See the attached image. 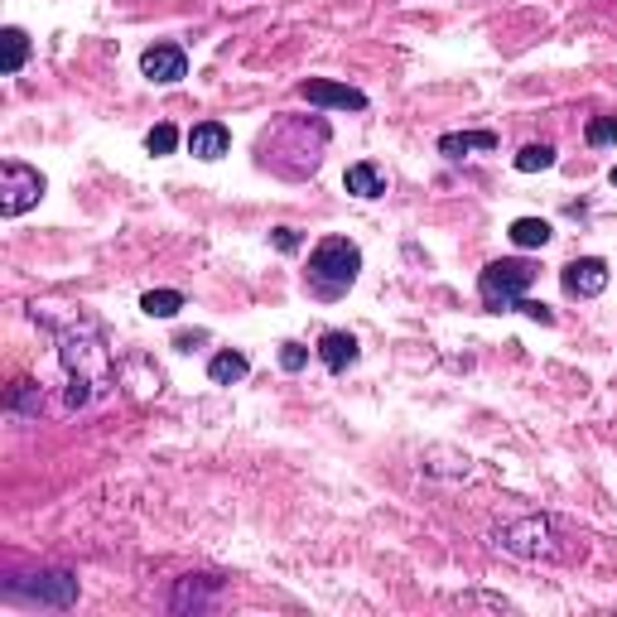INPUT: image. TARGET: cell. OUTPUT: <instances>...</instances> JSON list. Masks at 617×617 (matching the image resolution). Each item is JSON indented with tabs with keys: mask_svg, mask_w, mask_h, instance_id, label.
<instances>
[{
	"mask_svg": "<svg viewBox=\"0 0 617 617\" xmlns=\"http://www.w3.org/2000/svg\"><path fill=\"white\" fill-rule=\"evenodd\" d=\"M328 145V121L319 116H275L261 140H256V164L275 179H309L323 164Z\"/></svg>",
	"mask_w": 617,
	"mask_h": 617,
	"instance_id": "1",
	"label": "cell"
},
{
	"mask_svg": "<svg viewBox=\"0 0 617 617\" xmlns=\"http://www.w3.org/2000/svg\"><path fill=\"white\" fill-rule=\"evenodd\" d=\"M357 270H362V251L348 237H323L309 251V270H304V285L314 299H343L357 285Z\"/></svg>",
	"mask_w": 617,
	"mask_h": 617,
	"instance_id": "2",
	"label": "cell"
},
{
	"mask_svg": "<svg viewBox=\"0 0 617 617\" xmlns=\"http://www.w3.org/2000/svg\"><path fill=\"white\" fill-rule=\"evenodd\" d=\"M531 285H536V266L531 261H492L478 275V299L492 314H507V309H521V299L531 295Z\"/></svg>",
	"mask_w": 617,
	"mask_h": 617,
	"instance_id": "3",
	"label": "cell"
},
{
	"mask_svg": "<svg viewBox=\"0 0 617 617\" xmlns=\"http://www.w3.org/2000/svg\"><path fill=\"white\" fill-rule=\"evenodd\" d=\"M0 179H5V188H0V213H5V217L29 213V208H34V203L44 198V174H39L34 164L5 160Z\"/></svg>",
	"mask_w": 617,
	"mask_h": 617,
	"instance_id": "4",
	"label": "cell"
},
{
	"mask_svg": "<svg viewBox=\"0 0 617 617\" xmlns=\"http://www.w3.org/2000/svg\"><path fill=\"white\" fill-rule=\"evenodd\" d=\"M560 285L569 299H593L608 290V261H598V256H584V261H569L560 270Z\"/></svg>",
	"mask_w": 617,
	"mask_h": 617,
	"instance_id": "5",
	"label": "cell"
},
{
	"mask_svg": "<svg viewBox=\"0 0 617 617\" xmlns=\"http://www.w3.org/2000/svg\"><path fill=\"white\" fill-rule=\"evenodd\" d=\"M304 102H314V107H338V111H362L367 107V97L348 87V82H328V78H309L304 87Z\"/></svg>",
	"mask_w": 617,
	"mask_h": 617,
	"instance_id": "6",
	"label": "cell"
},
{
	"mask_svg": "<svg viewBox=\"0 0 617 617\" xmlns=\"http://www.w3.org/2000/svg\"><path fill=\"white\" fill-rule=\"evenodd\" d=\"M140 73L155 82H179L188 73V58L179 44H155V49H145L140 54Z\"/></svg>",
	"mask_w": 617,
	"mask_h": 617,
	"instance_id": "7",
	"label": "cell"
},
{
	"mask_svg": "<svg viewBox=\"0 0 617 617\" xmlns=\"http://www.w3.org/2000/svg\"><path fill=\"white\" fill-rule=\"evenodd\" d=\"M188 150H193V160H222L232 150V131L222 121H198L188 131Z\"/></svg>",
	"mask_w": 617,
	"mask_h": 617,
	"instance_id": "8",
	"label": "cell"
},
{
	"mask_svg": "<svg viewBox=\"0 0 617 617\" xmlns=\"http://www.w3.org/2000/svg\"><path fill=\"white\" fill-rule=\"evenodd\" d=\"M319 357H323V367H328L333 376H343L352 362H357V338L333 328V333H323L319 338Z\"/></svg>",
	"mask_w": 617,
	"mask_h": 617,
	"instance_id": "9",
	"label": "cell"
},
{
	"mask_svg": "<svg viewBox=\"0 0 617 617\" xmlns=\"http://www.w3.org/2000/svg\"><path fill=\"white\" fill-rule=\"evenodd\" d=\"M343 188L357 193V198H381V193H386V179H381V169H376L372 160H362V164H348Z\"/></svg>",
	"mask_w": 617,
	"mask_h": 617,
	"instance_id": "10",
	"label": "cell"
},
{
	"mask_svg": "<svg viewBox=\"0 0 617 617\" xmlns=\"http://www.w3.org/2000/svg\"><path fill=\"white\" fill-rule=\"evenodd\" d=\"M468 150H497V135L492 131H458V135H444V140H439V155H444V160H463Z\"/></svg>",
	"mask_w": 617,
	"mask_h": 617,
	"instance_id": "11",
	"label": "cell"
},
{
	"mask_svg": "<svg viewBox=\"0 0 617 617\" xmlns=\"http://www.w3.org/2000/svg\"><path fill=\"white\" fill-rule=\"evenodd\" d=\"M511 242L521 246V251L545 246L550 242V222H545V217H516V222H511Z\"/></svg>",
	"mask_w": 617,
	"mask_h": 617,
	"instance_id": "12",
	"label": "cell"
},
{
	"mask_svg": "<svg viewBox=\"0 0 617 617\" xmlns=\"http://www.w3.org/2000/svg\"><path fill=\"white\" fill-rule=\"evenodd\" d=\"M208 376H213L217 386H232V381L246 376V357L242 352H217L213 362H208Z\"/></svg>",
	"mask_w": 617,
	"mask_h": 617,
	"instance_id": "13",
	"label": "cell"
},
{
	"mask_svg": "<svg viewBox=\"0 0 617 617\" xmlns=\"http://www.w3.org/2000/svg\"><path fill=\"white\" fill-rule=\"evenodd\" d=\"M140 309H145L150 319H174V314L184 309V295H179V290H150V295L140 299Z\"/></svg>",
	"mask_w": 617,
	"mask_h": 617,
	"instance_id": "14",
	"label": "cell"
},
{
	"mask_svg": "<svg viewBox=\"0 0 617 617\" xmlns=\"http://www.w3.org/2000/svg\"><path fill=\"white\" fill-rule=\"evenodd\" d=\"M25 58H29V34L25 29H5V73H20L25 68Z\"/></svg>",
	"mask_w": 617,
	"mask_h": 617,
	"instance_id": "15",
	"label": "cell"
},
{
	"mask_svg": "<svg viewBox=\"0 0 617 617\" xmlns=\"http://www.w3.org/2000/svg\"><path fill=\"white\" fill-rule=\"evenodd\" d=\"M584 140H589L593 150H603V145H617V116H593L589 126H584Z\"/></svg>",
	"mask_w": 617,
	"mask_h": 617,
	"instance_id": "16",
	"label": "cell"
},
{
	"mask_svg": "<svg viewBox=\"0 0 617 617\" xmlns=\"http://www.w3.org/2000/svg\"><path fill=\"white\" fill-rule=\"evenodd\" d=\"M555 164V150L550 145H526L521 155H516V169L521 174H540V169H550Z\"/></svg>",
	"mask_w": 617,
	"mask_h": 617,
	"instance_id": "17",
	"label": "cell"
},
{
	"mask_svg": "<svg viewBox=\"0 0 617 617\" xmlns=\"http://www.w3.org/2000/svg\"><path fill=\"white\" fill-rule=\"evenodd\" d=\"M174 145H179V131H174L169 121H160L155 131L145 135V150H150V155H174Z\"/></svg>",
	"mask_w": 617,
	"mask_h": 617,
	"instance_id": "18",
	"label": "cell"
},
{
	"mask_svg": "<svg viewBox=\"0 0 617 617\" xmlns=\"http://www.w3.org/2000/svg\"><path fill=\"white\" fill-rule=\"evenodd\" d=\"M304 362H309V352L299 348V343H285V348H280V367H285V372H299Z\"/></svg>",
	"mask_w": 617,
	"mask_h": 617,
	"instance_id": "19",
	"label": "cell"
},
{
	"mask_svg": "<svg viewBox=\"0 0 617 617\" xmlns=\"http://www.w3.org/2000/svg\"><path fill=\"white\" fill-rule=\"evenodd\" d=\"M521 314H531L536 323H555V314H550L545 304H536V299H521Z\"/></svg>",
	"mask_w": 617,
	"mask_h": 617,
	"instance_id": "20",
	"label": "cell"
},
{
	"mask_svg": "<svg viewBox=\"0 0 617 617\" xmlns=\"http://www.w3.org/2000/svg\"><path fill=\"white\" fill-rule=\"evenodd\" d=\"M275 246L280 251H299V232L295 227H275Z\"/></svg>",
	"mask_w": 617,
	"mask_h": 617,
	"instance_id": "21",
	"label": "cell"
},
{
	"mask_svg": "<svg viewBox=\"0 0 617 617\" xmlns=\"http://www.w3.org/2000/svg\"><path fill=\"white\" fill-rule=\"evenodd\" d=\"M613 184H617V169H613Z\"/></svg>",
	"mask_w": 617,
	"mask_h": 617,
	"instance_id": "22",
	"label": "cell"
}]
</instances>
